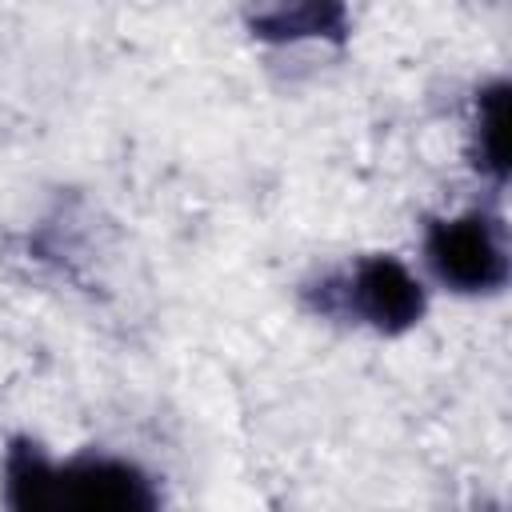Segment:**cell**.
Wrapping results in <instances>:
<instances>
[{
  "label": "cell",
  "instance_id": "5",
  "mask_svg": "<svg viewBox=\"0 0 512 512\" xmlns=\"http://www.w3.org/2000/svg\"><path fill=\"white\" fill-rule=\"evenodd\" d=\"M508 76H492L472 96V120H468V164L480 180L492 188H504L508 180Z\"/></svg>",
  "mask_w": 512,
  "mask_h": 512
},
{
  "label": "cell",
  "instance_id": "6",
  "mask_svg": "<svg viewBox=\"0 0 512 512\" xmlns=\"http://www.w3.org/2000/svg\"><path fill=\"white\" fill-rule=\"evenodd\" d=\"M56 468L60 460H52L32 436H12L4 448V464H0L4 504L20 512L56 508Z\"/></svg>",
  "mask_w": 512,
  "mask_h": 512
},
{
  "label": "cell",
  "instance_id": "3",
  "mask_svg": "<svg viewBox=\"0 0 512 512\" xmlns=\"http://www.w3.org/2000/svg\"><path fill=\"white\" fill-rule=\"evenodd\" d=\"M156 476L116 452H76L56 468V508H92V512H152L160 508Z\"/></svg>",
  "mask_w": 512,
  "mask_h": 512
},
{
  "label": "cell",
  "instance_id": "2",
  "mask_svg": "<svg viewBox=\"0 0 512 512\" xmlns=\"http://www.w3.org/2000/svg\"><path fill=\"white\" fill-rule=\"evenodd\" d=\"M424 280L460 300H492L512 280V248L504 216L492 208H460L432 216L420 240Z\"/></svg>",
  "mask_w": 512,
  "mask_h": 512
},
{
  "label": "cell",
  "instance_id": "4",
  "mask_svg": "<svg viewBox=\"0 0 512 512\" xmlns=\"http://www.w3.org/2000/svg\"><path fill=\"white\" fill-rule=\"evenodd\" d=\"M244 32L256 44H348L352 8L348 0H244Z\"/></svg>",
  "mask_w": 512,
  "mask_h": 512
},
{
  "label": "cell",
  "instance_id": "1",
  "mask_svg": "<svg viewBox=\"0 0 512 512\" xmlns=\"http://www.w3.org/2000/svg\"><path fill=\"white\" fill-rule=\"evenodd\" d=\"M312 312L324 320H348L372 336L396 340L424 324L432 288L424 272H416L396 252H364L348 264L324 272L304 288Z\"/></svg>",
  "mask_w": 512,
  "mask_h": 512
}]
</instances>
